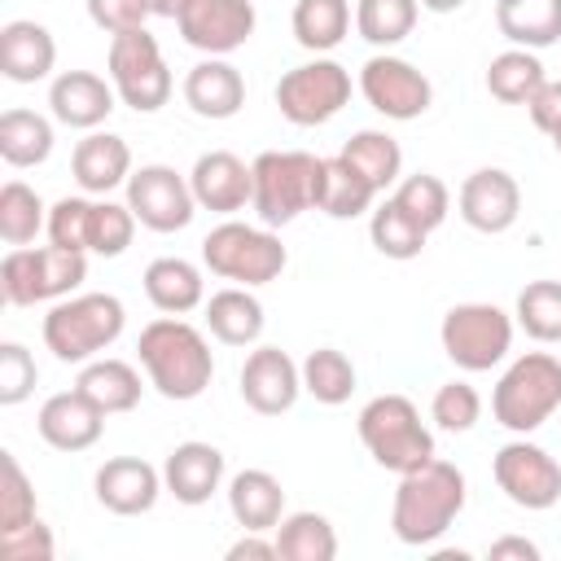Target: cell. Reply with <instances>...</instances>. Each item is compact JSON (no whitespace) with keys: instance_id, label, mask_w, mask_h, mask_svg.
Returning <instances> with one entry per match:
<instances>
[{"instance_id":"6da1fadb","label":"cell","mask_w":561,"mask_h":561,"mask_svg":"<svg viewBox=\"0 0 561 561\" xmlns=\"http://www.w3.org/2000/svg\"><path fill=\"white\" fill-rule=\"evenodd\" d=\"M465 508V473L451 460H425L421 469L399 473V491L390 504V530L408 548H425L447 535V526Z\"/></svg>"},{"instance_id":"7a4b0ae2","label":"cell","mask_w":561,"mask_h":561,"mask_svg":"<svg viewBox=\"0 0 561 561\" xmlns=\"http://www.w3.org/2000/svg\"><path fill=\"white\" fill-rule=\"evenodd\" d=\"M140 364H145V377L149 386L162 394V399H175V403H188L197 399L210 377H215V359H210V346L202 337V329H193L188 320L180 316H158L140 329Z\"/></svg>"},{"instance_id":"3957f363","label":"cell","mask_w":561,"mask_h":561,"mask_svg":"<svg viewBox=\"0 0 561 561\" xmlns=\"http://www.w3.org/2000/svg\"><path fill=\"white\" fill-rule=\"evenodd\" d=\"M127 311L114 294H75L44 316V346L61 364H88L118 342Z\"/></svg>"},{"instance_id":"277c9868","label":"cell","mask_w":561,"mask_h":561,"mask_svg":"<svg viewBox=\"0 0 561 561\" xmlns=\"http://www.w3.org/2000/svg\"><path fill=\"white\" fill-rule=\"evenodd\" d=\"M557 408H561V359L548 351L517 355L491 390V416L513 434L539 430Z\"/></svg>"},{"instance_id":"5b68a950","label":"cell","mask_w":561,"mask_h":561,"mask_svg":"<svg viewBox=\"0 0 561 561\" xmlns=\"http://www.w3.org/2000/svg\"><path fill=\"white\" fill-rule=\"evenodd\" d=\"M254 215L267 228L294 224L302 210H311L320 202V171L324 158L302 153V149H267L254 162Z\"/></svg>"},{"instance_id":"8992f818","label":"cell","mask_w":561,"mask_h":561,"mask_svg":"<svg viewBox=\"0 0 561 561\" xmlns=\"http://www.w3.org/2000/svg\"><path fill=\"white\" fill-rule=\"evenodd\" d=\"M359 438H364L368 456L390 473H408V469H421L425 460H434V434L425 430V421L408 394L368 399L359 408Z\"/></svg>"},{"instance_id":"52a82bcc","label":"cell","mask_w":561,"mask_h":561,"mask_svg":"<svg viewBox=\"0 0 561 561\" xmlns=\"http://www.w3.org/2000/svg\"><path fill=\"white\" fill-rule=\"evenodd\" d=\"M202 263H206L215 276L254 289V285L276 280V276L285 272L289 254H285L280 237H276L267 224L254 228V224H241V219H224L219 228L206 232V241H202Z\"/></svg>"},{"instance_id":"ba28073f","label":"cell","mask_w":561,"mask_h":561,"mask_svg":"<svg viewBox=\"0 0 561 561\" xmlns=\"http://www.w3.org/2000/svg\"><path fill=\"white\" fill-rule=\"evenodd\" d=\"M88 254L61 250V245H13L0 263V294L9 307H35L48 298H66L83 285Z\"/></svg>"},{"instance_id":"9c48e42d","label":"cell","mask_w":561,"mask_h":561,"mask_svg":"<svg viewBox=\"0 0 561 561\" xmlns=\"http://www.w3.org/2000/svg\"><path fill=\"white\" fill-rule=\"evenodd\" d=\"M438 342L456 368L486 373L513 346V316L495 302H456L438 324Z\"/></svg>"},{"instance_id":"30bf717a","label":"cell","mask_w":561,"mask_h":561,"mask_svg":"<svg viewBox=\"0 0 561 561\" xmlns=\"http://www.w3.org/2000/svg\"><path fill=\"white\" fill-rule=\"evenodd\" d=\"M110 83L118 101L131 105L136 114H153L171 101V70L162 61L158 39L145 26L110 39Z\"/></svg>"},{"instance_id":"8fae6325","label":"cell","mask_w":561,"mask_h":561,"mask_svg":"<svg viewBox=\"0 0 561 561\" xmlns=\"http://www.w3.org/2000/svg\"><path fill=\"white\" fill-rule=\"evenodd\" d=\"M346 101H351V70L337 66L333 57L302 61L285 70L276 83V105L294 127H320L333 114H342Z\"/></svg>"},{"instance_id":"7c38bea8","label":"cell","mask_w":561,"mask_h":561,"mask_svg":"<svg viewBox=\"0 0 561 561\" xmlns=\"http://www.w3.org/2000/svg\"><path fill=\"white\" fill-rule=\"evenodd\" d=\"M127 206L140 219V228H149V232H180V228L193 224L197 197H193V184L175 167L149 162V167L131 171V180H127Z\"/></svg>"},{"instance_id":"4fadbf2b","label":"cell","mask_w":561,"mask_h":561,"mask_svg":"<svg viewBox=\"0 0 561 561\" xmlns=\"http://www.w3.org/2000/svg\"><path fill=\"white\" fill-rule=\"evenodd\" d=\"M491 473H495V486L517 504V508H530V513H543L561 500V465L526 443V438H513L495 451L491 460Z\"/></svg>"},{"instance_id":"5bb4252c","label":"cell","mask_w":561,"mask_h":561,"mask_svg":"<svg viewBox=\"0 0 561 561\" xmlns=\"http://www.w3.org/2000/svg\"><path fill=\"white\" fill-rule=\"evenodd\" d=\"M359 92H364V101H368L377 114H386V118H394V123L421 118V114L430 110V101H434L430 79H425L412 61L390 57V53L364 61V70H359Z\"/></svg>"},{"instance_id":"9a60e30c","label":"cell","mask_w":561,"mask_h":561,"mask_svg":"<svg viewBox=\"0 0 561 561\" xmlns=\"http://www.w3.org/2000/svg\"><path fill=\"white\" fill-rule=\"evenodd\" d=\"M254 4L250 0H184L175 26L188 48L206 57H228L254 35Z\"/></svg>"},{"instance_id":"2e32d148","label":"cell","mask_w":561,"mask_h":561,"mask_svg":"<svg viewBox=\"0 0 561 561\" xmlns=\"http://www.w3.org/2000/svg\"><path fill=\"white\" fill-rule=\"evenodd\" d=\"M456 206H460V219L473 228V232H508L522 215V188L517 180L504 171V167H482L473 175H465L460 193H456Z\"/></svg>"},{"instance_id":"e0dca14e","label":"cell","mask_w":561,"mask_h":561,"mask_svg":"<svg viewBox=\"0 0 561 561\" xmlns=\"http://www.w3.org/2000/svg\"><path fill=\"white\" fill-rule=\"evenodd\" d=\"M302 394V368L280 346H254L241 364V399L259 416H280Z\"/></svg>"},{"instance_id":"ac0fdd59","label":"cell","mask_w":561,"mask_h":561,"mask_svg":"<svg viewBox=\"0 0 561 561\" xmlns=\"http://www.w3.org/2000/svg\"><path fill=\"white\" fill-rule=\"evenodd\" d=\"M96 504L101 508H110V513H118V517H140V513H149L153 504H158V495H162V473L149 465V460H140V456H114V460H105L101 469H96Z\"/></svg>"},{"instance_id":"d6986e66","label":"cell","mask_w":561,"mask_h":561,"mask_svg":"<svg viewBox=\"0 0 561 561\" xmlns=\"http://www.w3.org/2000/svg\"><path fill=\"white\" fill-rule=\"evenodd\" d=\"M188 184H193L197 206H206L215 215H232V210H241V206L254 202V167H245L228 149L202 153L193 162V171H188Z\"/></svg>"},{"instance_id":"ffe728a7","label":"cell","mask_w":561,"mask_h":561,"mask_svg":"<svg viewBox=\"0 0 561 561\" xmlns=\"http://www.w3.org/2000/svg\"><path fill=\"white\" fill-rule=\"evenodd\" d=\"M35 430L57 451H88L101 438V430H105V412L88 394L61 390V394H48L44 399V408L35 416Z\"/></svg>"},{"instance_id":"44dd1931","label":"cell","mask_w":561,"mask_h":561,"mask_svg":"<svg viewBox=\"0 0 561 561\" xmlns=\"http://www.w3.org/2000/svg\"><path fill=\"white\" fill-rule=\"evenodd\" d=\"M114 83H105L101 75L92 70H66L53 79L48 88V105H53V118L66 123V127H79V131H92L101 127L110 114H114Z\"/></svg>"},{"instance_id":"7402d4cb","label":"cell","mask_w":561,"mask_h":561,"mask_svg":"<svg viewBox=\"0 0 561 561\" xmlns=\"http://www.w3.org/2000/svg\"><path fill=\"white\" fill-rule=\"evenodd\" d=\"M162 482H167V491L180 504L197 508L224 482V451L215 443H197V438L193 443H180V447H171V456L162 465Z\"/></svg>"},{"instance_id":"603a6c76","label":"cell","mask_w":561,"mask_h":561,"mask_svg":"<svg viewBox=\"0 0 561 561\" xmlns=\"http://www.w3.org/2000/svg\"><path fill=\"white\" fill-rule=\"evenodd\" d=\"M53 61H57V39H53L48 26H39L31 18H18V22L0 26V70H4V79L35 83L53 70Z\"/></svg>"},{"instance_id":"cb8c5ba5","label":"cell","mask_w":561,"mask_h":561,"mask_svg":"<svg viewBox=\"0 0 561 561\" xmlns=\"http://www.w3.org/2000/svg\"><path fill=\"white\" fill-rule=\"evenodd\" d=\"M184 101L202 118H232L245 105V79L232 61L206 57L184 75Z\"/></svg>"},{"instance_id":"d4e9b609","label":"cell","mask_w":561,"mask_h":561,"mask_svg":"<svg viewBox=\"0 0 561 561\" xmlns=\"http://www.w3.org/2000/svg\"><path fill=\"white\" fill-rule=\"evenodd\" d=\"M70 171H75V184L83 193H110V188L131 180V149L123 136L88 131L70 153Z\"/></svg>"},{"instance_id":"484cf974","label":"cell","mask_w":561,"mask_h":561,"mask_svg":"<svg viewBox=\"0 0 561 561\" xmlns=\"http://www.w3.org/2000/svg\"><path fill=\"white\" fill-rule=\"evenodd\" d=\"M145 294L162 316H184L206 302V280H202L197 263H188L180 254H162L145 267Z\"/></svg>"},{"instance_id":"4316f807","label":"cell","mask_w":561,"mask_h":561,"mask_svg":"<svg viewBox=\"0 0 561 561\" xmlns=\"http://www.w3.org/2000/svg\"><path fill=\"white\" fill-rule=\"evenodd\" d=\"M228 508L241 530H276L285 517V491L267 469H241L228 482Z\"/></svg>"},{"instance_id":"83f0119b","label":"cell","mask_w":561,"mask_h":561,"mask_svg":"<svg viewBox=\"0 0 561 561\" xmlns=\"http://www.w3.org/2000/svg\"><path fill=\"white\" fill-rule=\"evenodd\" d=\"M263 302L250 294V285H228L206 298V329L224 346H254L263 337Z\"/></svg>"},{"instance_id":"f1b7e54d","label":"cell","mask_w":561,"mask_h":561,"mask_svg":"<svg viewBox=\"0 0 561 561\" xmlns=\"http://www.w3.org/2000/svg\"><path fill=\"white\" fill-rule=\"evenodd\" d=\"M495 26L513 48H548L561 39V0H495Z\"/></svg>"},{"instance_id":"f546056e","label":"cell","mask_w":561,"mask_h":561,"mask_svg":"<svg viewBox=\"0 0 561 561\" xmlns=\"http://www.w3.org/2000/svg\"><path fill=\"white\" fill-rule=\"evenodd\" d=\"M75 390L88 394L105 416H118V412H131L140 403L145 386H140V373L127 359H88Z\"/></svg>"},{"instance_id":"4dcf8cb0","label":"cell","mask_w":561,"mask_h":561,"mask_svg":"<svg viewBox=\"0 0 561 561\" xmlns=\"http://www.w3.org/2000/svg\"><path fill=\"white\" fill-rule=\"evenodd\" d=\"M272 539H276V552L285 561H333L337 557V530H333V522L324 513H311V508L285 513L280 526L272 530Z\"/></svg>"},{"instance_id":"1f68e13d","label":"cell","mask_w":561,"mask_h":561,"mask_svg":"<svg viewBox=\"0 0 561 561\" xmlns=\"http://www.w3.org/2000/svg\"><path fill=\"white\" fill-rule=\"evenodd\" d=\"M377 188L368 184V175H359L342 153L337 158H324V171H320V202L316 210H324L329 219H355L373 206Z\"/></svg>"},{"instance_id":"d6a6232c","label":"cell","mask_w":561,"mask_h":561,"mask_svg":"<svg viewBox=\"0 0 561 561\" xmlns=\"http://www.w3.org/2000/svg\"><path fill=\"white\" fill-rule=\"evenodd\" d=\"M53 153V123L35 110L0 114V158L9 167H39Z\"/></svg>"},{"instance_id":"836d02e7","label":"cell","mask_w":561,"mask_h":561,"mask_svg":"<svg viewBox=\"0 0 561 561\" xmlns=\"http://www.w3.org/2000/svg\"><path fill=\"white\" fill-rule=\"evenodd\" d=\"M543 61L530 48H504L500 57H491L486 66V92L504 105H526L539 88H543Z\"/></svg>"},{"instance_id":"e575fe53","label":"cell","mask_w":561,"mask_h":561,"mask_svg":"<svg viewBox=\"0 0 561 561\" xmlns=\"http://www.w3.org/2000/svg\"><path fill=\"white\" fill-rule=\"evenodd\" d=\"M342 158H346L359 175H368V184H373L377 193H386L390 184H399L403 149H399V140L386 136V131H355V136L342 145Z\"/></svg>"},{"instance_id":"d590c367","label":"cell","mask_w":561,"mask_h":561,"mask_svg":"<svg viewBox=\"0 0 561 561\" xmlns=\"http://www.w3.org/2000/svg\"><path fill=\"white\" fill-rule=\"evenodd\" d=\"M351 31V4L346 0H298L294 4V39L311 53H329Z\"/></svg>"},{"instance_id":"8d00e7d4","label":"cell","mask_w":561,"mask_h":561,"mask_svg":"<svg viewBox=\"0 0 561 561\" xmlns=\"http://www.w3.org/2000/svg\"><path fill=\"white\" fill-rule=\"evenodd\" d=\"M298 368H302V390L324 408L346 403L355 390V364L337 346H316Z\"/></svg>"},{"instance_id":"74e56055","label":"cell","mask_w":561,"mask_h":561,"mask_svg":"<svg viewBox=\"0 0 561 561\" xmlns=\"http://www.w3.org/2000/svg\"><path fill=\"white\" fill-rule=\"evenodd\" d=\"M416 13H421V0H359L355 31H359V39H368L377 48H394L412 35Z\"/></svg>"},{"instance_id":"f35d334b","label":"cell","mask_w":561,"mask_h":561,"mask_svg":"<svg viewBox=\"0 0 561 561\" xmlns=\"http://www.w3.org/2000/svg\"><path fill=\"white\" fill-rule=\"evenodd\" d=\"M368 237H373V245H377V254H386V259H416L421 250H425V228L394 202V197H386L377 210H373V219H368Z\"/></svg>"},{"instance_id":"ab89813d","label":"cell","mask_w":561,"mask_h":561,"mask_svg":"<svg viewBox=\"0 0 561 561\" xmlns=\"http://www.w3.org/2000/svg\"><path fill=\"white\" fill-rule=\"evenodd\" d=\"M39 228H48V210H44L39 193L22 180H9L0 188V237L9 245H31L39 237Z\"/></svg>"},{"instance_id":"60d3db41","label":"cell","mask_w":561,"mask_h":561,"mask_svg":"<svg viewBox=\"0 0 561 561\" xmlns=\"http://www.w3.org/2000/svg\"><path fill=\"white\" fill-rule=\"evenodd\" d=\"M517 324L535 342H561V280H530L517 294Z\"/></svg>"},{"instance_id":"b9f144b4","label":"cell","mask_w":561,"mask_h":561,"mask_svg":"<svg viewBox=\"0 0 561 561\" xmlns=\"http://www.w3.org/2000/svg\"><path fill=\"white\" fill-rule=\"evenodd\" d=\"M425 232H434L443 219H447V210H451V193H447V184L438 180V175H430V171H416V175H408V180H399V188L390 193Z\"/></svg>"},{"instance_id":"7bdbcfd3","label":"cell","mask_w":561,"mask_h":561,"mask_svg":"<svg viewBox=\"0 0 561 561\" xmlns=\"http://www.w3.org/2000/svg\"><path fill=\"white\" fill-rule=\"evenodd\" d=\"M136 215L131 206H118V202H92V219H88V250L101 254V259H118L131 237H136Z\"/></svg>"},{"instance_id":"ee69618b","label":"cell","mask_w":561,"mask_h":561,"mask_svg":"<svg viewBox=\"0 0 561 561\" xmlns=\"http://www.w3.org/2000/svg\"><path fill=\"white\" fill-rule=\"evenodd\" d=\"M35 522V491L13 451H0V535Z\"/></svg>"},{"instance_id":"f6af8a7d","label":"cell","mask_w":561,"mask_h":561,"mask_svg":"<svg viewBox=\"0 0 561 561\" xmlns=\"http://www.w3.org/2000/svg\"><path fill=\"white\" fill-rule=\"evenodd\" d=\"M430 416H434L438 430H447V434H465V430H473L478 416H482V394H478L469 381H447V386L434 390Z\"/></svg>"},{"instance_id":"bcb514c9","label":"cell","mask_w":561,"mask_h":561,"mask_svg":"<svg viewBox=\"0 0 561 561\" xmlns=\"http://www.w3.org/2000/svg\"><path fill=\"white\" fill-rule=\"evenodd\" d=\"M88 219H92V202L88 197H61L48 210V241L61 245V250L88 254Z\"/></svg>"},{"instance_id":"7dc6e473","label":"cell","mask_w":561,"mask_h":561,"mask_svg":"<svg viewBox=\"0 0 561 561\" xmlns=\"http://www.w3.org/2000/svg\"><path fill=\"white\" fill-rule=\"evenodd\" d=\"M35 359L22 342H4L0 346V403L4 408H18L31 390H35Z\"/></svg>"},{"instance_id":"c3c4849f","label":"cell","mask_w":561,"mask_h":561,"mask_svg":"<svg viewBox=\"0 0 561 561\" xmlns=\"http://www.w3.org/2000/svg\"><path fill=\"white\" fill-rule=\"evenodd\" d=\"M53 552H57L53 530L39 517L0 535V561H53Z\"/></svg>"},{"instance_id":"681fc988","label":"cell","mask_w":561,"mask_h":561,"mask_svg":"<svg viewBox=\"0 0 561 561\" xmlns=\"http://www.w3.org/2000/svg\"><path fill=\"white\" fill-rule=\"evenodd\" d=\"M88 18H92L101 31L123 35V31L145 26V18H153V13H149L145 0H88Z\"/></svg>"},{"instance_id":"f907efd6","label":"cell","mask_w":561,"mask_h":561,"mask_svg":"<svg viewBox=\"0 0 561 561\" xmlns=\"http://www.w3.org/2000/svg\"><path fill=\"white\" fill-rule=\"evenodd\" d=\"M526 114L543 136H552L561 127V79H543V88L526 101Z\"/></svg>"},{"instance_id":"816d5d0a","label":"cell","mask_w":561,"mask_h":561,"mask_svg":"<svg viewBox=\"0 0 561 561\" xmlns=\"http://www.w3.org/2000/svg\"><path fill=\"white\" fill-rule=\"evenodd\" d=\"M245 557L267 561V557H280V552H276V539H263V530H245V535L228 548V561H245Z\"/></svg>"},{"instance_id":"f5cc1de1","label":"cell","mask_w":561,"mask_h":561,"mask_svg":"<svg viewBox=\"0 0 561 561\" xmlns=\"http://www.w3.org/2000/svg\"><path fill=\"white\" fill-rule=\"evenodd\" d=\"M486 557H491V561H508V557H517V561H539V543H530V539H522V535H504V539H495V543L486 548Z\"/></svg>"},{"instance_id":"db71d44e","label":"cell","mask_w":561,"mask_h":561,"mask_svg":"<svg viewBox=\"0 0 561 561\" xmlns=\"http://www.w3.org/2000/svg\"><path fill=\"white\" fill-rule=\"evenodd\" d=\"M145 4H149L153 18H175V13L184 9V0H145Z\"/></svg>"},{"instance_id":"11a10c76","label":"cell","mask_w":561,"mask_h":561,"mask_svg":"<svg viewBox=\"0 0 561 561\" xmlns=\"http://www.w3.org/2000/svg\"><path fill=\"white\" fill-rule=\"evenodd\" d=\"M465 0H421V9H430V13H456Z\"/></svg>"},{"instance_id":"9f6ffc18","label":"cell","mask_w":561,"mask_h":561,"mask_svg":"<svg viewBox=\"0 0 561 561\" xmlns=\"http://www.w3.org/2000/svg\"><path fill=\"white\" fill-rule=\"evenodd\" d=\"M552 149H557V153H561V127H557V131H552Z\"/></svg>"}]
</instances>
